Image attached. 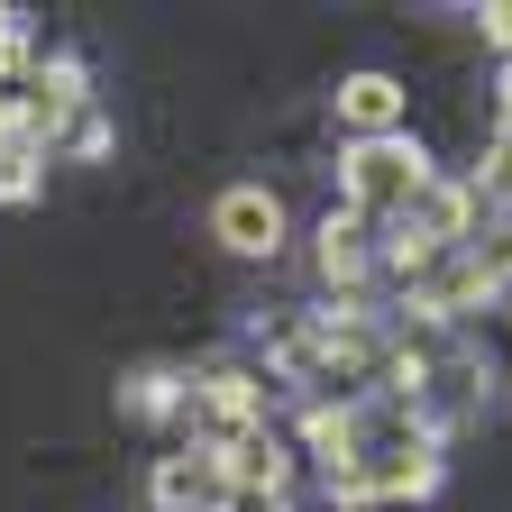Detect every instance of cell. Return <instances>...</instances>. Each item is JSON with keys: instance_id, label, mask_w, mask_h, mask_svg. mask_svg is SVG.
<instances>
[{"instance_id": "6da1fadb", "label": "cell", "mask_w": 512, "mask_h": 512, "mask_svg": "<svg viewBox=\"0 0 512 512\" xmlns=\"http://www.w3.org/2000/svg\"><path fill=\"white\" fill-rule=\"evenodd\" d=\"M339 183H348V211L357 220H394V211H412L421 192H430V156L412 138H357L348 165H339Z\"/></svg>"}, {"instance_id": "7a4b0ae2", "label": "cell", "mask_w": 512, "mask_h": 512, "mask_svg": "<svg viewBox=\"0 0 512 512\" xmlns=\"http://www.w3.org/2000/svg\"><path fill=\"white\" fill-rule=\"evenodd\" d=\"M211 229H220V247H238V256H275L284 247V202L266 183H229L220 202H211Z\"/></svg>"}, {"instance_id": "3957f363", "label": "cell", "mask_w": 512, "mask_h": 512, "mask_svg": "<svg viewBox=\"0 0 512 512\" xmlns=\"http://www.w3.org/2000/svg\"><path fill=\"white\" fill-rule=\"evenodd\" d=\"M339 119L357 138H403V83L394 74H348L339 83Z\"/></svg>"}, {"instance_id": "277c9868", "label": "cell", "mask_w": 512, "mask_h": 512, "mask_svg": "<svg viewBox=\"0 0 512 512\" xmlns=\"http://www.w3.org/2000/svg\"><path fill=\"white\" fill-rule=\"evenodd\" d=\"M202 412L229 421V439H238V430L266 421V394H256V375H229V366H220V375H202Z\"/></svg>"}, {"instance_id": "5b68a950", "label": "cell", "mask_w": 512, "mask_h": 512, "mask_svg": "<svg viewBox=\"0 0 512 512\" xmlns=\"http://www.w3.org/2000/svg\"><path fill=\"white\" fill-rule=\"evenodd\" d=\"M320 275H330V284H357L366 275V220L357 211H330V220H320Z\"/></svg>"}, {"instance_id": "8992f818", "label": "cell", "mask_w": 512, "mask_h": 512, "mask_svg": "<svg viewBox=\"0 0 512 512\" xmlns=\"http://www.w3.org/2000/svg\"><path fill=\"white\" fill-rule=\"evenodd\" d=\"M485 28H494V37H503V46H512V10H485Z\"/></svg>"}]
</instances>
